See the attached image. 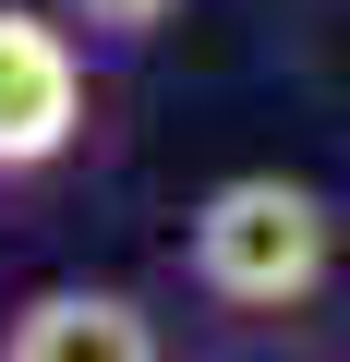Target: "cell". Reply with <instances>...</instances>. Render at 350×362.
Returning a JSON list of instances; mask_svg holds the SVG:
<instances>
[{"label":"cell","mask_w":350,"mask_h":362,"mask_svg":"<svg viewBox=\"0 0 350 362\" xmlns=\"http://www.w3.org/2000/svg\"><path fill=\"white\" fill-rule=\"evenodd\" d=\"M182 266L230 314H302L326 290V266H338V206L314 194V181L230 169V181H206V206L182 230Z\"/></svg>","instance_id":"obj_1"},{"label":"cell","mask_w":350,"mask_h":362,"mask_svg":"<svg viewBox=\"0 0 350 362\" xmlns=\"http://www.w3.org/2000/svg\"><path fill=\"white\" fill-rule=\"evenodd\" d=\"M97 121V85H85V49H73V13H25L0 0V181H37L85 145Z\"/></svg>","instance_id":"obj_2"},{"label":"cell","mask_w":350,"mask_h":362,"mask_svg":"<svg viewBox=\"0 0 350 362\" xmlns=\"http://www.w3.org/2000/svg\"><path fill=\"white\" fill-rule=\"evenodd\" d=\"M0 362H157V314L97 278H49L0 314Z\"/></svg>","instance_id":"obj_3"},{"label":"cell","mask_w":350,"mask_h":362,"mask_svg":"<svg viewBox=\"0 0 350 362\" xmlns=\"http://www.w3.org/2000/svg\"><path fill=\"white\" fill-rule=\"evenodd\" d=\"M61 13H73V25L97 37V49H145V37L169 25V13H182V0H61Z\"/></svg>","instance_id":"obj_4"}]
</instances>
